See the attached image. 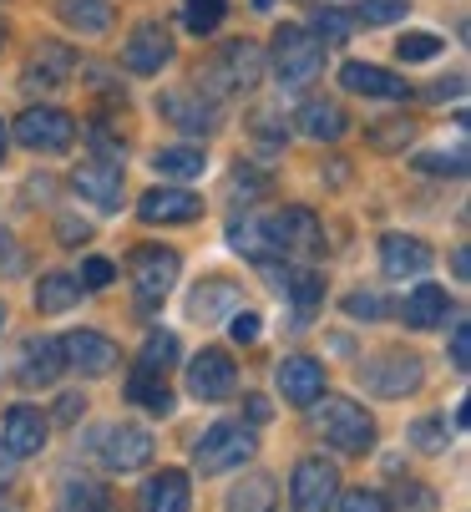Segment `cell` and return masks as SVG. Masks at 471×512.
<instances>
[{
	"label": "cell",
	"mask_w": 471,
	"mask_h": 512,
	"mask_svg": "<svg viewBox=\"0 0 471 512\" xmlns=\"http://www.w3.org/2000/svg\"><path fill=\"white\" fill-rule=\"evenodd\" d=\"M0 163H6V122H0Z\"/></svg>",
	"instance_id": "54"
},
{
	"label": "cell",
	"mask_w": 471,
	"mask_h": 512,
	"mask_svg": "<svg viewBox=\"0 0 471 512\" xmlns=\"http://www.w3.org/2000/svg\"><path fill=\"white\" fill-rule=\"evenodd\" d=\"M0 447H6V457H16V462L41 457V447H46V416L36 406H11L6 421H0Z\"/></svg>",
	"instance_id": "17"
},
{
	"label": "cell",
	"mask_w": 471,
	"mask_h": 512,
	"mask_svg": "<svg viewBox=\"0 0 471 512\" xmlns=\"http://www.w3.org/2000/svg\"><path fill=\"white\" fill-rule=\"evenodd\" d=\"M178 355H183V345H178V335H173V330H152V335L142 340V350H137V371L163 381V376L173 371V365H178Z\"/></svg>",
	"instance_id": "29"
},
{
	"label": "cell",
	"mask_w": 471,
	"mask_h": 512,
	"mask_svg": "<svg viewBox=\"0 0 471 512\" xmlns=\"http://www.w3.org/2000/svg\"><path fill=\"white\" fill-rule=\"evenodd\" d=\"M314 426H320V436L345 452V457H365L375 447V416L360 406V401H345V396H325L320 416H314Z\"/></svg>",
	"instance_id": "2"
},
{
	"label": "cell",
	"mask_w": 471,
	"mask_h": 512,
	"mask_svg": "<svg viewBox=\"0 0 471 512\" xmlns=\"http://www.w3.org/2000/svg\"><path fill=\"white\" fill-rule=\"evenodd\" d=\"M431 264H436V254L421 239H411V234H385L380 239V269H385V279H426Z\"/></svg>",
	"instance_id": "18"
},
{
	"label": "cell",
	"mask_w": 471,
	"mask_h": 512,
	"mask_svg": "<svg viewBox=\"0 0 471 512\" xmlns=\"http://www.w3.org/2000/svg\"><path fill=\"white\" fill-rule=\"evenodd\" d=\"M345 310H350V315H355V320H380V315H385V310H390V305H385V300H380V295H365V289H355V295H350V300H345Z\"/></svg>",
	"instance_id": "45"
},
{
	"label": "cell",
	"mask_w": 471,
	"mask_h": 512,
	"mask_svg": "<svg viewBox=\"0 0 471 512\" xmlns=\"http://www.w3.org/2000/svg\"><path fill=\"white\" fill-rule=\"evenodd\" d=\"M360 381H365V391L380 396V401H401V396L421 391L426 365H421V355H411V350H385V355H370V360L360 365Z\"/></svg>",
	"instance_id": "7"
},
{
	"label": "cell",
	"mask_w": 471,
	"mask_h": 512,
	"mask_svg": "<svg viewBox=\"0 0 471 512\" xmlns=\"http://www.w3.org/2000/svg\"><path fill=\"white\" fill-rule=\"evenodd\" d=\"M259 234H264V249H269V259H274V254H284V259H299V254H314V249L325 244L320 218H314L309 208H299V203H289V208H279V213L259 218Z\"/></svg>",
	"instance_id": "5"
},
{
	"label": "cell",
	"mask_w": 471,
	"mask_h": 512,
	"mask_svg": "<svg viewBox=\"0 0 471 512\" xmlns=\"http://www.w3.org/2000/svg\"><path fill=\"white\" fill-rule=\"evenodd\" d=\"M16 142L31 153H71L76 142V117L61 107H26L16 117Z\"/></svg>",
	"instance_id": "9"
},
{
	"label": "cell",
	"mask_w": 471,
	"mask_h": 512,
	"mask_svg": "<svg viewBox=\"0 0 471 512\" xmlns=\"http://www.w3.org/2000/svg\"><path fill=\"white\" fill-rule=\"evenodd\" d=\"M254 452H259V442H254V431H249L244 421H213L198 442H193V467H198L203 477H218V472L244 467Z\"/></svg>",
	"instance_id": "3"
},
{
	"label": "cell",
	"mask_w": 471,
	"mask_h": 512,
	"mask_svg": "<svg viewBox=\"0 0 471 512\" xmlns=\"http://www.w3.org/2000/svg\"><path fill=\"white\" fill-rule=\"evenodd\" d=\"M466 365H471V325L456 320L451 325V371H466Z\"/></svg>",
	"instance_id": "44"
},
{
	"label": "cell",
	"mask_w": 471,
	"mask_h": 512,
	"mask_svg": "<svg viewBox=\"0 0 471 512\" xmlns=\"http://www.w3.org/2000/svg\"><path fill=\"white\" fill-rule=\"evenodd\" d=\"M87 239H92V229H87V224H76V218H61V244H71V249H76V244H87Z\"/></svg>",
	"instance_id": "48"
},
{
	"label": "cell",
	"mask_w": 471,
	"mask_h": 512,
	"mask_svg": "<svg viewBox=\"0 0 471 512\" xmlns=\"http://www.w3.org/2000/svg\"><path fill=\"white\" fill-rule=\"evenodd\" d=\"M461 87H466V82H461V77H451V82H436V87H431V97H436V102H441V97H461Z\"/></svg>",
	"instance_id": "51"
},
{
	"label": "cell",
	"mask_w": 471,
	"mask_h": 512,
	"mask_svg": "<svg viewBox=\"0 0 471 512\" xmlns=\"http://www.w3.org/2000/svg\"><path fill=\"white\" fill-rule=\"evenodd\" d=\"M92 452L107 472H142L152 462V431L147 426H102Z\"/></svg>",
	"instance_id": "10"
},
{
	"label": "cell",
	"mask_w": 471,
	"mask_h": 512,
	"mask_svg": "<svg viewBox=\"0 0 471 512\" xmlns=\"http://www.w3.org/2000/svg\"><path fill=\"white\" fill-rule=\"evenodd\" d=\"M259 77H264V51L254 41H223L198 66V92H208V97H244V92L259 87Z\"/></svg>",
	"instance_id": "1"
},
{
	"label": "cell",
	"mask_w": 471,
	"mask_h": 512,
	"mask_svg": "<svg viewBox=\"0 0 471 512\" xmlns=\"http://www.w3.org/2000/svg\"><path fill=\"white\" fill-rule=\"evenodd\" d=\"M446 315H451V300H446V289L441 284H416L411 295L401 300V320L411 325V330H436V325H446Z\"/></svg>",
	"instance_id": "24"
},
{
	"label": "cell",
	"mask_w": 471,
	"mask_h": 512,
	"mask_svg": "<svg viewBox=\"0 0 471 512\" xmlns=\"http://www.w3.org/2000/svg\"><path fill=\"white\" fill-rule=\"evenodd\" d=\"M87 137H92V153H97V163H107V168H122L127 142H122L117 132H107L102 122H92V127H87Z\"/></svg>",
	"instance_id": "37"
},
{
	"label": "cell",
	"mask_w": 471,
	"mask_h": 512,
	"mask_svg": "<svg viewBox=\"0 0 471 512\" xmlns=\"http://www.w3.org/2000/svg\"><path fill=\"white\" fill-rule=\"evenodd\" d=\"M304 31H309L314 41H320V46H325V41H330V46H345V41L355 36V16H345L340 6H314Z\"/></svg>",
	"instance_id": "33"
},
{
	"label": "cell",
	"mask_w": 471,
	"mask_h": 512,
	"mask_svg": "<svg viewBox=\"0 0 471 512\" xmlns=\"http://www.w3.org/2000/svg\"><path fill=\"white\" fill-rule=\"evenodd\" d=\"M82 295H87L82 279L56 269V274H41V284H36V310L41 315H66V310L82 305Z\"/></svg>",
	"instance_id": "27"
},
{
	"label": "cell",
	"mask_w": 471,
	"mask_h": 512,
	"mask_svg": "<svg viewBox=\"0 0 471 512\" xmlns=\"http://www.w3.org/2000/svg\"><path fill=\"white\" fill-rule=\"evenodd\" d=\"M228 16V0H183V26L193 36H213Z\"/></svg>",
	"instance_id": "35"
},
{
	"label": "cell",
	"mask_w": 471,
	"mask_h": 512,
	"mask_svg": "<svg viewBox=\"0 0 471 512\" xmlns=\"http://www.w3.org/2000/svg\"><path fill=\"white\" fill-rule=\"evenodd\" d=\"M157 112H163L178 132H193V137L218 132V102L203 97L198 87H168L163 97H157Z\"/></svg>",
	"instance_id": "12"
},
{
	"label": "cell",
	"mask_w": 471,
	"mask_h": 512,
	"mask_svg": "<svg viewBox=\"0 0 471 512\" xmlns=\"http://www.w3.org/2000/svg\"><path fill=\"white\" fill-rule=\"evenodd\" d=\"M76 77V51L61 46V41H41L26 61V87H41V92H56Z\"/></svg>",
	"instance_id": "19"
},
{
	"label": "cell",
	"mask_w": 471,
	"mask_h": 512,
	"mask_svg": "<svg viewBox=\"0 0 471 512\" xmlns=\"http://www.w3.org/2000/svg\"><path fill=\"white\" fill-rule=\"evenodd\" d=\"M152 168L163 173V178H198L203 168H208V158H203V148H188V142H173V148H157L152 153Z\"/></svg>",
	"instance_id": "32"
},
{
	"label": "cell",
	"mask_w": 471,
	"mask_h": 512,
	"mask_svg": "<svg viewBox=\"0 0 471 512\" xmlns=\"http://www.w3.org/2000/svg\"><path fill=\"white\" fill-rule=\"evenodd\" d=\"M223 507H228V512H274V507H279V482H274L269 472H254V477H244L239 487L228 492Z\"/></svg>",
	"instance_id": "28"
},
{
	"label": "cell",
	"mask_w": 471,
	"mask_h": 512,
	"mask_svg": "<svg viewBox=\"0 0 471 512\" xmlns=\"http://www.w3.org/2000/svg\"><path fill=\"white\" fill-rule=\"evenodd\" d=\"M340 497V472L325 457H299L289 477V507L294 512H330Z\"/></svg>",
	"instance_id": "8"
},
{
	"label": "cell",
	"mask_w": 471,
	"mask_h": 512,
	"mask_svg": "<svg viewBox=\"0 0 471 512\" xmlns=\"http://www.w3.org/2000/svg\"><path fill=\"white\" fill-rule=\"evenodd\" d=\"M335 502H340V512H390V497H385V492H375V487L340 492Z\"/></svg>",
	"instance_id": "41"
},
{
	"label": "cell",
	"mask_w": 471,
	"mask_h": 512,
	"mask_svg": "<svg viewBox=\"0 0 471 512\" xmlns=\"http://www.w3.org/2000/svg\"><path fill=\"white\" fill-rule=\"evenodd\" d=\"M228 335L239 340V345H254V340L264 335V320H259L254 310H233V315H228Z\"/></svg>",
	"instance_id": "42"
},
{
	"label": "cell",
	"mask_w": 471,
	"mask_h": 512,
	"mask_svg": "<svg viewBox=\"0 0 471 512\" xmlns=\"http://www.w3.org/2000/svg\"><path fill=\"white\" fill-rule=\"evenodd\" d=\"M168 61H173V36H168L163 21H142L122 46V66L132 77H152V71H163Z\"/></svg>",
	"instance_id": "13"
},
{
	"label": "cell",
	"mask_w": 471,
	"mask_h": 512,
	"mask_svg": "<svg viewBox=\"0 0 471 512\" xmlns=\"http://www.w3.org/2000/svg\"><path fill=\"white\" fill-rule=\"evenodd\" d=\"M451 269H456V279H466V274H471V254H466V244H456V254H451Z\"/></svg>",
	"instance_id": "52"
},
{
	"label": "cell",
	"mask_w": 471,
	"mask_h": 512,
	"mask_svg": "<svg viewBox=\"0 0 471 512\" xmlns=\"http://www.w3.org/2000/svg\"><path fill=\"white\" fill-rule=\"evenodd\" d=\"M127 401H137V406L152 411V416H168V411H173V391H168V381L142 376V371L127 376Z\"/></svg>",
	"instance_id": "34"
},
{
	"label": "cell",
	"mask_w": 471,
	"mask_h": 512,
	"mask_svg": "<svg viewBox=\"0 0 471 512\" xmlns=\"http://www.w3.org/2000/svg\"><path fill=\"white\" fill-rule=\"evenodd\" d=\"M365 137H370V148H380V153H396V148H406V142L416 137V127H411L406 117H396L390 127H370Z\"/></svg>",
	"instance_id": "39"
},
{
	"label": "cell",
	"mask_w": 471,
	"mask_h": 512,
	"mask_svg": "<svg viewBox=\"0 0 471 512\" xmlns=\"http://www.w3.org/2000/svg\"><path fill=\"white\" fill-rule=\"evenodd\" d=\"M411 442H416V452H426V457L446 452V421H441V416H421V421L411 426Z\"/></svg>",
	"instance_id": "38"
},
{
	"label": "cell",
	"mask_w": 471,
	"mask_h": 512,
	"mask_svg": "<svg viewBox=\"0 0 471 512\" xmlns=\"http://www.w3.org/2000/svg\"><path fill=\"white\" fill-rule=\"evenodd\" d=\"M76 279H82V289H107L117 279V269H112V259H87Z\"/></svg>",
	"instance_id": "46"
},
{
	"label": "cell",
	"mask_w": 471,
	"mask_h": 512,
	"mask_svg": "<svg viewBox=\"0 0 471 512\" xmlns=\"http://www.w3.org/2000/svg\"><path fill=\"white\" fill-rule=\"evenodd\" d=\"M249 127H254L259 137H269V142H284V122H279V112H274V107H259V112L249 117Z\"/></svg>",
	"instance_id": "47"
},
{
	"label": "cell",
	"mask_w": 471,
	"mask_h": 512,
	"mask_svg": "<svg viewBox=\"0 0 471 512\" xmlns=\"http://www.w3.org/2000/svg\"><path fill=\"white\" fill-rule=\"evenodd\" d=\"M279 396H284V406H314L325 396V365L320 360H309V355H284L279 360Z\"/></svg>",
	"instance_id": "16"
},
{
	"label": "cell",
	"mask_w": 471,
	"mask_h": 512,
	"mask_svg": "<svg viewBox=\"0 0 471 512\" xmlns=\"http://www.w3.org/2000/svg\"><path fill=\"white\" fill-rule=\"evenodd\" d=\"M401 16H406V0H360V11H355V21L365 26H390Z\"/></svg>",
	"instance_id": "40"
},
{
	"label": "cell",
	"mask_w": 471,
	"mask_h": 512,
	"mask_svg": "<svg viewBox=\"0 0 471 512\" xmlns=\"http://www.w3.org/2000/svg\"><path fill=\"white\" fill-rule=\"evenodd\" d=\"M264 61H274V77L284 87H304V82H314L325 71V46L314 41L304 26H279Z\"/></svg>",
	"instance_id": "4"
},
{
	"label": "cell",
	"mask_w": 471,
	"mask_h": 512,
	"mask_svg": "<svg viewBox=\"0 0 471 512\" xmlns=\"http://www.w3.org/2000/svg\"><path fill=\"white\" fill-rule=\"evenodd\" d=\"M71 188L82 193L92 208L102 213H117L122 208V168H107V163H82L71 173Z\"/></svg>",
	"instance_id": "22"
},
{
	"label": "cell",
	"mask_w": 471,
	"mask_h": 512,
	"mask_svg": "<svg viewBox=\"0 0 471 512\" xmlns=\"http://www.w3.org/2000/svg\"><path fill=\"white\" fill-rule=\"evenodd\" d=\"M137 218L142 224H193V218H203V198L193 188H147L137 198Z\"/></svg>",
	"instance_id": "14"
},
{
	"label": "cell",
	"mask_w": 471,
	"mask_h": 512,
	"mask_svg": "<svg viewBox=\"0 0 471 512\" xmlns=\"http://www.w3.org/2000/svg\"><path fill=\"white\" fill-rule=\"evenodd\" d=\"M340 87L355 92V97H380V102L406 97V77H390V71L375 66V61H345L340 66Z\"/></svg>",
	"instance_id": "20"
},
{
	"label": "cell",
	"mask_w": 471,
	"mask_h": 512,
	"mask_svg": "<svg viewBox=\"0 0 471 512\" xmlns=\"http://www.w3.org/2000/svg\"><path fill=\"white\" fill-rule=\"evenodd\" d=\"M233 386H239V371H233L228 350L213 345V350H198V355H193V365H188V391H193L198 401H228Z\"/></svg>",
	"instance_id": "15"
},
{
	"label": "cell",
	"mask_w": 471,
	"mask_h": 512,
	"mask_svg": "<svg viewBox=\"0 0 471 512\" xmlns=\"http://www.w3.org/2000/svg\"><path fill=\"white\" fill-rule=\"evenodd\" d=\"M441 46H446V41H441L436 31H411V36L396 41V56H401V61H431V56H441Z\"/></svg>",
	"instance_id": "36"
},
{
	"label": "cell",
	"mask_w": 471,
	"mask_h": 512,
	"mask_svg": "<svg viewBox=\"0 0 471 512\" xmlns=\"http://www.w3.org/2000/svg\"><path fill=\"white\" fill-rule=\"evenodd\" d=\"M56 16L61 26H71L76 36H107L117 26L112 0H56Z\"/></svg>",
	"instance_id": "25"
},
{
	"label": "cell",
	"mask_w": 471,
	"mask_h": 512,
	"mask_svg": "<svg viewBox=\"0 0 471 512\" xmlns=\"http://www.w3.org/2000/svg\"><path fill=\"white\" fill-rule=\"evenodd\" d=\"M183 274V259L178 249H163V244H147L132 254V295H137V310L152 315L157 305H163L173 295V284Z\"/></svg>",
	"instance_id": "6"
},
{
	"label": "cell",
	"mask_w": 471,
	"mask_h": 512,
	"mask_svg": "<svg viewBox=\"0 0 471 512\" xmlns=\"http://www.w3.org/2000/svg\"><path fill=\"white\" fill-rule=\"evenodd\" d=\"M233 310H244V295H239V284L233 279H203L198 289H193V300H188V315L198 320V325H213V320H228Z\"/></svg>",
	"instance_id": "23"
},
{
	"label": "cell",
	"mask_w": 471,
	"mask_h": 512,
	"mask_svg": "<svg viewBox=\"0 0 471 512\" xmlns=\"http://www.w3.org/2000/svg\"><path fill=\"white\" fill-rule=\"evenodd\" d=\"M345 127H350V117L335 97H309L299 107V132L314 142H335V137H345Z\"/></svg>",
	"instance_id": "26"
},
{
	"label": "cell",
	"mask_w": 471,
	"mask_h": 512,
	"mask_svg": "<svg viewBox=\"0 0 471 512\" xmlns=\"http://www.w3.org/2000/svg\"><path fill=\"white\" fill-rule=\"evenodd\" d=\"M0 325H6V305H0Z\"/></svg>",
	"instance_id": "56"
},
{
	"label": "cell",
	"mask_w": 471,
	"mask_h": 512,
	"mask_svg": "<svg viewBox=\"0 0 471 512\" xmlns=\"http://www.w3.org/2000/svg\"><path fill=\"white\" fill-rule=\"evenodd\" d=\"M142 512H188L193 507V482H188V472H178V467H163L157 477H147L142 482Z\"/></svg>",
	"instance_id": "21"
},
{
	"label": "cell",
	"mask_w": 471,
	"mask_h": 512,
	"mask_svg": "<svg viewBox=\"0 0 471 512\" xmlns=\"http://www.w3.org/2000/svg\"><path fill=\"white\" fill-rule=\"evenodd\" d=\"M0 51H6V21H0Z\"/></svg>",
	"instance_id": "55"
},
{
	"label": "cell",
	"mask_w": 471,
	"mask_h": 512,
	"mask_svg": "<svg viewBox=\"0 0 471 512\" xmlns=\"http://www.w3.org/2000/svg\"><path fill=\"white\" fill-rule=\"evenodd\" d=\"M416 168H421V173H446V178H461V173H466V158H461V153H421V158H416Z\"/></svg>",
	"instance_id": "43"
},
{
	"label": "cell",
	"mask_w": 471,
	"mask_h": 512,
	"mask_svg": "<svg viewBox=\"0 0 471 512\" xmlns=\"http://www.w3.org/2000/svg\"><path fill=\"white\" fill-rule=\"evenodd\" d=\"M56 350H61V365H71L76 376H107V371H117V360H122V350L107 335H97V330H71V335L56 340Z\"/></svg>",
	"instance_id": "11"
},
{
	"label": "cell",
	"mask_w": 471,
	"mask_h": 512,
	"mask_svg": "<svg viewBox=\"0 0 471 512\" xmlns=\"http://www.w3.org/2000/svg\"><path fill=\"white\" fill-rule=\"evenodd\" d=\"M76 416H82V396L71 391V396H61V406H56V421H61V426H71Z\"/></svg>",
	"instance_id": "49"
},
{
	"label": "cell",
	"mask_w": 471,
	"mask_h": 512,
	"mask_svg": "<svg viewBox=\"0 0 471 512\" xmlns=\"http://www.w3.org/2000/svg\"><path fill=\"white\" fill-rule=\"evenodd\" d=\"M56 376H61L56 340H26V350H21V381L26 386H51Z\"/></svg>",
	"instance_id": "30"
},
{
	"label": "cell",
	"mask_w": 471,
	"mask_h": 512,
	"mask_svg": "<svg viewBox=\"0 0 471 512\" xmlns=\"http://www.w3.org/2000/svg\"><path fill=\"white\" fill-rule=\"evenodd\" d=\"M244 401H249V421L264 426V421H269V401H264V396H244Z\"/></svg>",
	"instance_id": "50"
},
{
	"label": "cell",
	"mask_w": 471,
	"mask_h": 512,
	"mask_svg": "<svg viewBox=\"0 0 471 512\" xmlns=\"http://www.w3.org/2000/svg\"><path fill=\"white\" fill-rule=\"evenodd\" d=\"M107 507H112V497H107L102 482H92V477H66L61 482L56 512H107Z\"/></svg>",
	"instance_id": "31"
},
{
	"label": "cell",
	"mask_w": 471,
	"mask_h": 512,
	"mask_svg": "<svg viewBox=\"0 0 471 512\" xmlns=\"http://www.w3.org/2000/svg\"><path fill=\"white\" fill-rule=\"evenodd\" d=\"M6 259H11V229L0 224V264H6Z\"/></svg>",
	"instance_id": "53"
}]
</instances>
